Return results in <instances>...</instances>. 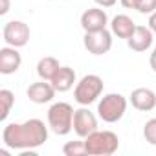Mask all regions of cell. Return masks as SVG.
<instances>
[{
  "mask_svg": "<svg viewBox=\"0 0 156 156\" xmlns=\"http://www.w3.org/2000/svg\"><path fill=\"white\" fill-rule=\"evenodd\" d=\"M48 140V127L44 121L33 118L24 123H9L4 127L2 141L6 147L15 151L37 149Z\"/></svg>",
  "mask_w": 156,
  "mask_h": 156,
  "instance_id": "1",
  "label": "cell"
},
{
  "mask_svg": "<svg viewBox=\"0 0 156 156\" xmlns=\"http://www.w3.org/2000/svg\"><path fill=\"white\" fill-rule=\"evenodd\" d=\"M83 140L90 156H112L119 149V138L112 130H94Z\"/></svg>",
  "mask_w": 156,
  "mask_h": 156,
  "instance_id": "2",
  "label": "cell"
},
{
  "mask_svg": "<svg viewBox=\"0 0 156 156\" xmlns=\"http://www.w3.org/2000/svg\"><path fill=\"white\" fill-rule=\"evenodd\" d=\"M73 107L70 103L59 101L53 103L48 108V127L57 134V136H66L73 129Z\"/></svg>",
  "mask_w": 156,
  "mask_h": 156,
  "instance_id": "3",
  "label": "cell"
},
{
  "mask_svg": "<svg viewBox=\"0 0 156 156\" xmlns=\"http://www.w3.org/2000/svg\"><path fill=\"white\" fill-rule=\"evenodd\" d=\"M101 94H103V79L96 73H88L81 77V81L73 88V98L81 107L92 105L94 101H98Z\"/></svg>",
  "mask_w": 156,
  "mask_h": 156,
  "instance_id": "4",
  "label": "cell"
},
{
  "mask_svg": "<svg viewBox=\"0 0 156 156\" xmlns=\"http://www.w3.org/2000/svg\"><path fill=\"white\" fill-rule=\"evenodd\" d=\"M127 112V98L121 94H107L98 103V114L105 123L119 121Z\"/></svg>",
  "mask_w": 156,
  "mask_h": 156,
  "instance_id": "5",
  "label": "cell"
},
{
  "mask_svg": "<svg viewBox=\"0 0 156 156\" xmlns=\"http://www.w3.org/2000/svg\"><path fill=\"white\" fill-rule=\"evenodd\" d=\"M30 26L22 20H9L6 22L4 30H2V37L6 41L8 46H13V48H22L28 44L30 41Z\"/></svg>",
  "mask_w": 156,
  "mask_h": 156,
  "instance_id": "6",
  "label": "cell"
},
{
  "mask_svg": "<svg viewBox=\"0 0 156 156\" xmlns=\"http://www.w3.org/2000/svg\"><path fill=\"white\" fill-rule=\"evenodd\" d=\"M83 44L92 55H105L112 48V31H108L107 28L99 31H88L85 33Z\"/></svg>",
  "mask_w": 156,
  "mask_h": 156,
  "instance_id": "7",
  "label": "cell"
},
{
  "mask_svg": "<svg viewBox=\"0 0 156 156\" xmlns=\"http://www.w3.org/2000/svg\"><path fill=\"white\" fill-rule=\"evenodd\" d=\"M73 130L79 138H87L88 134H92L94 130H98V118L92 110H88L87 107L77 108L73 114Z\"/></svg>",
  "mask_w": 156,
  "mask_h": 156,
  "instance_id": "8",
  "label": "cell"
},
{
  "mask_svg": "<svg viewBox=\"0 0 156 156\" xmlns=\"http://www.w3.org/2000/svg\"><path fill=\"white\" fill-rule=\"evenodd\" d=\"M107 24H108V17H107L105 9H101V8H88L81 15V28L85 30V33L105 30Z\"/></svg>",
  "mask_w": 156,
  "mask_h": 156,
  "instance_id": "9",
  "label": "cell"
},
{
  "mask_svg": "<svg viewBox=\"0 0 156 156\" xmlns=\"http://www.w3.org/2000/svg\"><path fill=\"white\" fill-rule=\"evenodd\" d=\"M55 92H57V90L53 88V85H51L50 81L41 79L39 83H31V85L28 87L26 96L30 98V101H33V103H37V105H44V103L53 101Z\"/></svg>",
  "mask_w": 156,
  "mask_h": 156,
  "instance_id": "10",
  "label": "cell"
},
{
  "mask_svg": "<svg viewBox=\"0 0 156 156\" xmlns=\"http://www.w3.org/2000/svg\"><path fill=\"white\" fill-rule=\"evenodd\" d=\"M22 64V55L19 53L17 48L13 46H4L0 48V73L9 75L15 73Z\"/></svg>",
  "mask_w": 156,
  "mask_h": 156,
  "instance_id": "11",
  "label": "cell"
},
{
  "mask_svg": "<svg viewBox=\"0 0 156 156\" xmlns=\"http://www.w3.org/2000/svg\"><path fill=\"white\" fill-rule=\"evenodd\" d=\"M130 105L140 112H149L156 107V94L151 88H136L129 96Z\"/></svg>",
  "mask_w": 156,
  "mask_h": 156,
  "instance_id": "12",
  "label": "cell"
},
{
  "mask_svg": "<svg viewBox=\"0 0 156 156\" xmlns=\"http://www.w3.org/2000/svg\"><path fill=\"white\" fill-rule=\"evenodd\" d=\"M127 44L132 51H147L152 46V31L149 26H136L134 33L127 39Z\"/></svg>",
  "mask_w": 156,
  "mask_h": 156,
  "instance_id": "13",
  "label": "cell"
},
{
  "mask_svg": "<svg viewBox=\"0 0 156 156\" xmlns=\"http://www.w3.org/2000/svg\"><path fill=\"white\" fill-rule=\"evenodd\" d=\"M50 83L57 92H68L70 88H73V83H75V70L70 66H61Z\"/></svg>",
  "mask_w": 156,
  "mask_h": 156,
  "instance_id": "14",
  "label": "cell"
},
{
  "mask_svg": "<svg viewBox=\"0 0 156 156\" xmlns=\"http://www.w3.org/2000/svg\"><path fill=\"white\" fill-rule=\"evenodd\" d=\"M134 30H136V24L129 15H116L110 22L112 35H116L119 39H129L134 33Z\"/></svg>",
  "mask_w": 156,
  "mask_h": 156,
  "instance_id": "15",
  "label": "cell"
},
{
  "mask_svg": "<svg viewBox=\"0 0 156 156\" xmlns=\"http://www.w3.org/2000/svg\"><path fill=\"white\" fill-rule=\"evenodd\" d=\"M61 64L55 57H42L39 62H37V75L44 81H51L53 75L59 72Z\"/></svg>",
  "mask_w": 156,
  "mask_h": 156,
  "instance_id": "16",
  "label": "cell"
},
{
  "mask_svg": "<svg viewBox=\"0 0 156 156\" xmlns=\"http://www.w3.org/2000/svg\"><path fill=\"white\" fill-rule=\"evenodd\" d=\"M13 105H15V94L8 88H2L0 90V119L2 121L9 116Z\"/></svg>",
  "mask_w": 156,
  "mask_h": 156,
  "instance_id": "17",
  "label": "cell"
},
{
  "mask_svg": "<svg viewBox=\"0 0 156 156\" xmlns=\"http://www.w3.org/2000/svg\"><path fill=\"white\" fill-rule=\"evenodd\" d=\"M62 152L66 156H83L87 154V147H85V140L79 141V140H75V141H66L64 147H62Z\"/></svg>",
  "mask_w": 156,
  "mask_h": 156,
  "instance_id": "18",
  "label": "cell"
},
{
  "mask_svg": "<svg viewBox=\"0 0 156 156\" xmlns=\"http://www.w3.org/2000/svg\"><path fill=\"white\" fill-rule=\"evenodd\" d=\"M143 138L147 140V143L156 145V118H151L143 125Z\"/></svg>",
  "mask_w": 156,
  "mask_h": 156,
  "instance_id": "19",
  "label": "cell"
},
{
  "mask_svg": "<svg viewBox=\"0 0 156 156\" xmlns=\"http://www.w3.org/2000/svg\"><path fill=\"white\" fill-rule=\"evenodd\" d=\"M136 11L141 15H151L156 11V0H136Z\"/></svg>",
  "mask_w": 156,
  "mask_h": 156,
  "instance_id": "20",
  "label": "cell"
},
{
  "mask_svg": "<svg viewBox=\"0 0 156 156\" xmlns=\"http://www.w3.org/2000/svg\"><path fill=\"white\" fill-rule=\"evenodd\" d=\"M94 2H96L99 8H112L118 0H94Z\"/></svg>",
  "mask_w": 156,
  "mask_h": 156,
  "instance_id": "21",
  "label": "cell"
},
{
  "mask_svg": "<svg viewBox=\"0 0 156 156\" xmlns=\"http://www.w3.org/2000/svg\"><path fill=\"white\" fill-rule=\"evenodd\" d=\"M149 28H151L152 33H156V11L149 15Z\"/></svg>",
  "mask_w": 156,
  "mask_h": 156,
  "instance_id": "22",
  "label": "cell"
},
{
  "mask_svg": "<svg viewBox=\"0 0 156 156\" xmlns=\"http://www.w3.org/2000/svg\"><path fill=\"white\" fill-rule=\"evenodd\" d=\"M149 66H151V70L156 73V48L152 50V53H151V57H149Z\"/></svg>",
  "mask_w": 156,
  "mask_h": 156,
  "instance_id": "23",
  "label": "cell"
},
{
  "mask_svg": "<svg viewBox=\"0 0 156 156\" xmlns=\"http://www.w3.org/2000/svg\"><path fill=\"white\" fill-rule=\"evenodd\" d=\"M125 9H136V0H119Z\"/></svg>",
  "mask_w": 156,
  "mask_h": 156,
  "instance_id": "24",
  "label": "cell"
},
{
  "mask_svg": "<svg viewBox=\"0 0 156 156\" xmlns=\"http://www.w3.org/2000/svg\"><path fill=\"white\" fill-rule=\"evenodd\" d=\"M2 2V8H0V15H6L9 11V0H0Z\"/></svg>",
  "mask_w": 156,
  "mask_h": 156,
  "instance_id": "25",
  "label": "cell"
}]
</instances>
